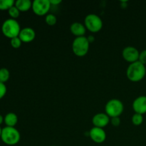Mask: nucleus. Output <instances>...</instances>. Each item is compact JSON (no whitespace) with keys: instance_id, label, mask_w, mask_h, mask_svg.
I'll return each instance as SVG.
<instances>
[{"instance_id":"obj_1","label":"nucleus","mask_w":146,"mask_h":146,"mask_svg":"<svg viewBox=\"0 0 146 146\" xmlns=\"http://www.w3.org/2000/svg\"><path fill=\"white\" fill-rule=\"evenodd\" d=\"M146 75L145 66L140 61L130 64L126 71L128 80L132 82H139L145 78Z\"/></svg>"},{"instance_id":"obj_2","label":"nucleus","mask_w":146,"mask_h":146,"mask_svg":"<svg viewBox=\"0 0 146 146\" xmlns=\"http://www.w3.org/2000/svg\"><path fill=\"white\" fill-rule=\"evenodd\" d=\"M1 139L4 144L15 145L21 139L20 133L15 127H4L1 131Z\"/></svg>"},{"instance_id":"obj_3","label":"nucleus","mask_w":146,"mask_h":146,"mask_svg":"<svg viewBox=\"0 0 146 146\" xmlns=\"http://www.w3.org/2000/svg\"><path fill=\"white\" fill-rule=\"evenodd\" d=\"M21 29L18 21L11 18L5 20L1 26L2 34L10 39L19 36Z\"/></svg>"},{"instance_id":"obj_4","label":"nucleus","mask_w":146,"mask_h":146,"mask_svg":"<svg viewBox=\"0 0 146 146\" xmlns=\"http://www.w3.org/2000/svg\"><path fill=\"white\" fill-rule=\"evenodd\" d=\"M90 48V43L86 36L76 37L72 43L73 53L76 56L83 57L88 54Z\"/></svg>"},{"instance_id":"obj_5","label":"nucleus","mask_w":146,"mask_h":146,"mask_svg":"<svg viewBox=\"0 0 146 146\" xmlns=\"http://www.w3.org/2000/svg\"><path fill=\"white\" fill-rule=\"evenodd\" d=\"M124 111V106L122 101L118 99H111L106 103L105 106L106 113L110 118L120 117Z\"/></svg>"},{"instance_id":"obj_6","label":"nucleus","mask_w":146,"mask_h":146,"mask_svg":"<svg viewBox=\"0 0 146 146\" xmlns=\"http://www.w3.org/2000/svg\"><path fill=\"white\" fill-rule=\"evenodd\" d=\"M84 25L87 30L92 33H97L103 28V21L101 17L95 14H88L84 19Z\"/></svg>"},{"instance_id":"obj_7","label":"nucleus","mask_w":146,"mask_h":146,"mask_svg":"<svg viewBox=\"0 0 146 146\" xmlns=\"http://www.w3.org/2000/svg\"><path fill=\"white\" fill-rule=\"evenodd\" d=\"M49 0H35L32 2V9L34 14L37 16L47 15L51 8Z\"/></svg>"},{"instance_id":"obj_8","label":"nucleus","mask_w":146,"mask_h":146,"mask_svg":"<svg viewBox=\"0 0 146 146\" xmlns=\"http://www.w3.org/2000/svg\"><path fill=\"white\" fill-rule=\"evenodd\" d=\"M139 51L136 48L131 46L125 47L122 51V56L123 59L130 64L138 61L139 58Z\"/></svg>"},{"instance_id":"obj_9","label":"nucleus","mask_w":146,"mask_h":146,"mask_svg":"<svg viewBox=\"0 0 146 146\" xmlns=\"http://www.w3.org/2000/svg\"><path fill=\"white\" fill-rule=\"evenodd\" d=\"M88 133L91 139L96 143H103L106 139V133L104 128L93 127Z\"/></svg>"},{"instance_id":"obj_10","label":"nucleus","mask_w":146,"mask_h":146,"mask_svg":"<svg viewBox=\"0 0 146 146\" xmlns=\"http://www.w3.org/2000/svg\"><path fill=\"white\" fill-rule=\"evenodd\" d=\"M111 118L106 113H98L92 118V123L94 127L104 128L108 125Z\"/></svg>"},{"instance_id":"obj_11","label":"nucleus","mask_w":146,"mask_h":146,"mask_svg":"<svg viewBox=\"0 0 146 146\" xmlns=\"http://www.w3.org/2000/svg\"><path fill=\"white\" fill-rule=\"evenodd\" d=\"M132 106L135 113L141 115L146 113V96H140L137 97L133 102Z\"/></svg>"},{"instance_id":"obj_12","label":"nucleus","mask_w":146,"mask_h":146,"mask_svg":"<svg viewBox=\"0 0 146 146\" xmlns=\"http://www.w3.org/2000/svg\"><path fill=\"white\" fill-rule=\"evenodd\" d=\"M19 37L22 43H30L35 39L36 32L31 27H25L21 29Z\"/></svg>"},{"instance_id":"obj_13","label":"nucleus","mask_w":146,"mask_h":146,"mask_svg":"<svg viewBox=\"0 0 146 146\" xmlns=\"http://www.w3.org/2000/svg\"><path fill=\"white\" fill-rule=\"evenodd\" d=\"M70 31L76 37L85 36L86 28L85 25L79 22H74L70 27Z\"/></svg>"},{"instance_id":"obj_14","label":"nucleus","mask_w":146,"mask_h":146,"mask_svg":"<svg viewBox=\"0 0 146 146\" xmlns=\"http://www.w3.org/2000/svg\"><path fill=\"white\" fill-rule=\"evenodd\" d=\"M16 7L19 10L20 12H26L32 7V2L30 0H17L14 4Z\"/></svg>"},{"instance_id":"obj_15","label":"nucleus","mask_w":146,"mask_h":146,"mask_svg":"<svg viewBox=\"0 0 146 146\" xmlns=\"http://www.w3.org/2000/svg\"><path fill=\"white\" fill-rule=\"evenodd\" d=\"M18 123V117L14 113H8L4 116V123L7 127H14Z\"/></svg>"},{"instance_id":"obj_16","label":"nucleus","mask_w":146,"mask_h":146,"mask_svg":"<svg viewBox=\"0 0 146 146\" xmlns=\"http://www.w3.org/2000/svg\"><path fill=\"white\" fill-rule=\"evenodd\" d=\"M10 73L7 68H0V82L5 84L9 79Z\"/></svg>"},{"instance_id":"obj_17","label":"nucleus","mask_w":146,"mask_h":146,"mask_svg":"<svg viewBox=\"0 0 146 146\" xmlns=\"http://www.w3.org/2000/svg\"><path fill=\"white\" fill-rule=\"evenodd\" d=\"M14 4V0H0V10H9Z\"/></svg>"},{"instance_id":"obj_18","label":"nucleus","mask_w":146,"mask_h":146,"mask_svg":"<svg viewBox=\"0 0 146 146\" xmlns=\"http://www.w3.org/2000/svg\"><path fill=\"white\" fill-rule=\"evenodd\" d=\"M132 123L135 126L141 125L143 123V115L138 113H135L131 118Z\"/></svg>"},{"instance_id":"obj_19","label":"nucleus","mask_w":146,"mask_h":146,"mask_svg":"<svg viewBox=\"0 0 146 146\" xmlns=\"http://www.w3.org/2000/svg\"><path fill=\"white\" fill-rule=\"evenodd\" d=\"M45 21L48 26H54L57 22V18L54 14H48L45 17Z\"/></svg>"},{"instance_id":"obj_20","label":"nucleus","mask_w":146,"mask_h":146,"mask_svg":"<svg viewBox=\"0 0 146 146\" xmlns=\"http://www.w3.org/2000/svg\"><path fill=\"white\" fill-rule=\"evenodd\" d=\"M8 14L10 16V17H11V19H17L19 17L20 11L15 6H13L12 7H11V8L8 10Z\"/></svg>"},{"instance_id":"obj_21","label":"nucleus","mask_w":146,"mask_h":146,"mask_svg":"<svg viewBox=\"0 0 146 146\" xmlns=\"http://www.w3.org/2000/svg\"><path fill=\"white\" fill-rule=\"evenodd\" d=\"M21 44H22V41H21V39H20L19 36L10 39V44H11V46L14 48H20L21 46Z\"/></svg>"},{"instance_id":"obj_22","label":"nucleus","mask_w":146,"mask_h":146,"mask_svg":"<svg viewBox=\"0 0 146 146\" xmlns=\"http://www.w3.org/2000/svg\"><path fill=\"white\" fill-rule=\"evenodd\" d=\"M138 61H140L143 65H146V49L143 50L141 52H140Z\"/></svg>"},{"instance_id":"obj_23","label":"nucleus","mask_w":146,"mask_h":146,"mask_svg":"<svg viewBox=\"0 0 146 146\" xmlns=\"http://www.w3.org/2000/svg\"><path fill=\"white\" fill-rule=\"evenodd\" d=\"M7 88L5 84H3V83L0 82V100L4 98V96L7 94Z\"/></svg>"},{"instance_id":"obj_24","label":"nucleus","mask_w":146,"mask_h":146,"mask_svg":"<svg viewBox=\"0 0 146 146\" xmlns=\"http://www.w3.org/2000/svg\"><path fill=\"white\" fill-rule=\"evenodd\" d=\"M110 123L112 124V125L115 127L119 126L121 124V119L120 117H114V118H111L110 120Z\"/></svg>"},{"instance_id":"obj_25","label":"nucleus","mask_w":146,"mask_h":146,"mask_svg":"<svg viewBox=\"0 0 146 146\" xmlns=\"http://www.w3.org/2000/svg\"><path fill=\"white\" fill-rule=\"evenodd\" d=\"M49 1L51 5L53 6H57L61 3V0H49Z\"/></svg>"},{"instance_id":"obj_26","label":"nucleus","mask_w":146,"mask_h":146,"mask_svg":"<svg viewBox=\"0 0 146 146\" xmlns=\"http://www.w3.org/2000/svg\"><path fill=\"white\" fill-rule=\"evenodd\" d=\"M87 38H88V41H89L90 44H91V43H93L94 41H95V37H94V36L93 35L88 36H87Z\"/></svg>"},{"instance_id":"obj_27","label":"nucleus","mask_w":146,"mask_h":146,"mask_svg":"<svg viewBox=\"0 0 146 146\" xmlns=\"http://www.w3.org/2000/svg\"><path fill=\"white\" fill-rule=\"evenodd\" d=\"M4 122V117H3L2 115H0V125Z\"/></svg>"},{"instance_id":"obj_28","label":"nucleus","mask_w":146,"mask_h":146,"mask_svg":"<svg viewBox=\"0 0 146 146\" xmlns=\"http://www.w3.org/2000/svg\"><path fill=\"white\" fill-rule=\"evenodd\" d=\"M1 131H2V128H1V126H0V138H1Z\"/></svg>"},{"instance_id":"obj_29","label":"nucleus","mask_w":146,"mask_h":146,"mask_svg":"<svg viewBox=\"0 0 146 146\" xmlns=\"http://www.w3.org/2000/svg\"><path fill=\"white\" fill-rule=\"evenodd\" d=\"M51 146H57V145H51Z\"/></svg>"}]
</instances>
